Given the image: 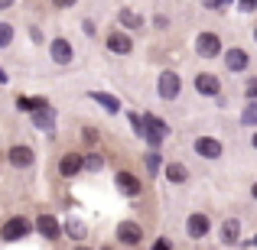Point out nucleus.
Here are the masks:
<instances>
[{"instance_id":"f257e3e1","label":"nucleus","mask_w":257,"mask_h":250,"mask_svg":"<svg viewBox=\"0 0 257 250\" xmlns=\"http://www.w3.org/2000/svg\"><path fill=\"white\" fill-rule=\"evenodd\" d=\"M166 133H170V130H166V124L160 117H153V114H147V117H144V137L150 140V146H160Z\"/></svg>"},{"instance_id":"f03ea898","label":"nucleus","mask_w":257,"mask_h":250,"mask_svg":"<svg viewBox=\"0 0 257 250\" xmlns=\"http://www.w3.org/2000/svg\"><path fill=\"white\" fill-rule=\"evenodd\" d=\"M179 88H182V82H179L176 72H163V75H160V98L173 101L176 94H179Z\"/></svg>"},{"instance_id":"7ed1b4c3","label":"nucleus","mask_w":257,"mask_h":250,"mask_svg":"<svg viewBox=\"0 0 257 250\" xmlns=\"http://www.w3.org/2000/svg\"><path fill=\"white\" fill-rule=\"evenodd\" d=\"M117 240L120 244H140L144 240V231H140V224H134V221H124V224L117 227Z\"/></svg>"},{"instance_id":"20e7f679","label":"nucleus","mask_w":257,"mask_h":250,"mask_svg":"<svg viewBox=\"0 0 257 250\" xmlns=\"http://www.w3.org/2000/svg\"><path fill=\"white\" fill-rule=\"evenodd\" d=\"M195 46H199V56H205V59H215L221 52V43H218V36H215V33H202Z\"/></svg>"},{"instance_id":"39448f33","label":"nucleus","mask_w":257,"mask_h":250,"mask_svg":"<svg viewBox=\"0 0 257 250\" xmlns=\"http://www.w3.org/2000/svg\"><path fill=\"white\" fill-rule=\"evenodd\" d=\"M26 234H30V221L26 218H13V221L4 224V240H20V237H26Z\"/></svg>"},{"instance_id":"423d86ee","label":"nucleus","mask_w":257,"mask_h":250,"mask_svg":"<svg viewBox=\"0 0 257 250\" xmlns=\"http://www.w3.org/2000/svg\"><path fill=\"white\" fill-rule=\"evenodd\" d=\"M195 153L205 156V159H218L221 156V143L212 140V137H199V140H195Z\"/></svg>"},{"instance_id":"0eeeda50","label":"nucleus","mask_w":257,"mask_h":250,"mask_svg":"<svg viewBox=\"0 0 257 250\" xmlns=\"http://www.w3.org/2000/svg\"><path fill=\"white\" fill-rule=\"evenodd\" d=\"M186 234H189L192 240L205 237V234H208V218H205V214H192V218L186 221Z\"/></svg>"},{"instance_id":"6e6552de","label":"nucleus","mask_w":257,"mask_h":250,"mask_svg":"<svg viewBox=\"0 0 257 250\" xmlns=\"http://www.w3.org/2000/svg\"><path fill=\"white\" fill-rule=\"evenodd\" d=\"M33 124H36L39 130H52V124H56V114H52V107H49V104L36 107V111H33Z\"/></svg>"},{"instance_id":"1a4fd4ad","label":"nucleus","mask_w":257,"mask_h":250,"mask_svg":"<svg viewBox=\"0 0 257 250\" xmlns=\"http://www.w3.org/2000/svg\"><path fill=\"white\" fill-rule=\"evenodd\" d=\"M107 49L117 52V56H127V52L134 49V43H131V36H124V33H111V36H107Z\"/></svg>"},{"instance_id":"9d476101","label":"nucleus","mask_w":257,"mask_h":250,"mask_svg":"<svg viewBox=\"0 0 257 250\" xmlns=\"http://www.w3.org/2000/svg\"><path fill=\"white\" fill-rule=\"evenodd\" d=\"M36 227H39V234H43V237H49V240H56L59 231H62V227H59V221L52 218V214H39Z\"/></svg>"},{"instance_id":"9b49d317","label":"nucleus","mask_w":257,"mask_h":250,"mask_svg":"<svg viewBox=\"0 0 257 250\" xmlns=\"http://www.w3.org/2000/svg\"><path fill=\"white\" fill-rule=\"evenodd\" d=\"M49 52H52V59H56L59 65H69L72 62V46L65 43V39H56V43L49 46Z\"/></svg>"},{"instance_id":"f8f14e48","label":"nucleus","mask_w":257,"mask_h":250,"mask_svg":"<svg viewBox=\"0 0 257 250\" xmlns=\"http://www.w3.org/2000/svg\"><path fill=\"white\" fill-rule=\"evenodd\" d=\"M10 163L20 166V169L33 166V150H30V146H13V150H10Z\"/></svg>"},{"instance_id":"ddd939ff","label":"nucleus","mask_w":257,"mask_h":250,"mask_svg":"<svg viewBox=\"0 0 257 250\" xmlns=\"http://www.w3.org/2000/svg\"><path fill=\"white\" fill-rule=\"evenodd\" d=\"M218 78H215V75H199V78H195V91H199V94H218Z\"/></svg>"},{"instance_id":"4468645a","label":"nucleus","mask_w":257,"mask_h":250,"mask_svg":"<svg viewBox=\"0 0 257 250\" xmlns=\"http://www.w3.org/2000/svg\"><path fill=\"white\" fill-rule=\"evenodd\" d=\"M82 166H85V159L78 156V153H69V156H62V166L59 169H62V175H75Z\"/></svg>"},{"instance_id":"2eb2a0df","label":"nucleus","mask_w":257,"mask_h":250,"mask_svg":"<svg viewBox=\"0 0 257 250\" xmlns=\"http://www.w3.org/2000/svg\"><path fill=\"white\" fill-rule=\"evenodd\" d=\"M117 188H120V192H127V195H137V192H140V182H137V175H131V172H120V175H117Z\"/></svg>"},{"instance_id":"dca6fc26","label":"nucleus","mask_w":257,"mask_h":250,"mask_svg":"<svg viewBox=\"0 0 257 250\" xmlns=\"http://www.w3.org/2000/svg\"><path fill=\"white\" fill-rule=\"evenodd\" d=\"M91 98L98 101V104L104 107V111H111V114H117V111H120V101L114 98V94H104V91H91Z\"/></svg>"},{"instance_id":"f3484780","label":"nucleus","mask_w":257,"mask_h":250,"mask_svg":"<svg viewBox=\"0 0 257 250\" xmlns=\"http://www.w3.org/2000/svg\"><path fill=\"white\" fill-rule=\"evenodd\" d=\"M225 65L231 72H241V69H247V52H241V49H231L228 52V59H225Z\"/></svg>"},{"instance_id":"a211bd4d","label":"nucleus","mask_w":257,"mask_h":250,"mask_svg":"<svg viewBox=\"0 0 257 250\" xmlns=\"http://www.w3.org/2000/svg\"><path fill=\"white\" fill-rule=\"evenodd\" d=\"M238 221H225V224H221V240H225V244H234V240H238Z\"/></svg>"},{"instance_id":"6ab92c4d","label":"nucleus","mask_w":257,"mask_h":250,"mask_svg":"<svg viewBox=\"0 0 257 250\" xmlns=\"http://www.w3.org/2000/svg\"><path fill=\"white\" fill-rule=\"evenodd\" d=\"M120 23L131 26V30H140V26H144V20H140V13H134V10H120Z\"/></svg>"},{"instance_id":"aec40b11","label":"nucleus","mask_w":257,"mask_h":250,"mask_svg":"<svg viewBox=\"0 0 257 250\" xmlns=\"http://www.w3.org/2000/svg\"><path fill=\"white\" fill-rule=\"evenodd\" d=\"M186 166H179V163H173V166H166V179L170 182H186Z\"/></svg>"},{"instance_id":"412c9836","label":"nucleus","mask_w":257,"mask_h":250,"mask_svg":"<svg viewBox=\"0 0 257 250\" xmlns=\"http://www.w3.org/2000/svg\"><path fill=\"white\" fill-rule=\"evenodd\" d=\"M43 104H46L43 98H20V101H17V107H20V111H30V114L36 111V107H43Z\"/></svg>"},{"instance_id":"4be33fe9","label":"nucleus","mask_w":257,"mask_h":250,"mask_svg":"<svg viewBox=\"0 0 257 250\" xmlns=\"http://www.w3.org/2000/svg\"><path fill=\"white\" fill-rule=\"evenodd\" d=\"M65 231H69V237H75V240L85 237V224H82V221H69V224H65Z\"/></svg>"},{"instance_id":"5701e85b","label":"nucleus","mask_w":257,"mask_h":250,"mask_svg":"<svg viewBox=\"0 0 257 250\" xmlns=\"http://www.w3.org/2000/svg\"><path fill=\"white\" fill-rule=\"evenodd\" d=\"M10 39H13V26L0 23V49H4V46H10Z\"/></svg>"},{"instance_id":"b1692460","label":"nucleus","mask_w":257,"mask_h":250,"mask_svg":"<svg viewBox=\"0 0 257 250\" xmlns=\"http://www.w3.org/2000/svg\"><path fill=\"white\" fill-rule=\"evenodd\" d=\"M147 169H150V175L160 172V153H150V156H147Z\"/></svg>"},{"instance_id":"393cba45","label":"nucleus","mask_w":257,"mask_h":250,"mask_svg":"<svg viewBox=\"0 0 257 250\" xmlns=\"http://www.w3.org/2000/svg\"><path fill=\"white\" fill-rule=\"evenodd\" d=\"M101 166H104V159H101V156H88L85 159V169H91V172H98Z\"/></svg>"},{"instance_id":"a878e982","label":"nucleus","mask_w":257,"mask_h":250,"mask_svg":"<svg viewBox=\"0 0 257 250\" xmlns=\"http://www.w3.org/2000/svg\"><path fill=\"white\" fill-rule=\"evenodd\" d=\"M241 120H244V124H257V104H251V107H247V111L241 114Z\"/></svg>"},{"instance_id":"bb28decb","label":"nucleus","mask_w":257,"mask_h":250,"mask_svg":"<svg viewBox=\"0 0 257 250\" xmlns=\"http://www.w3.org/2000/svg\"><path fill=\"white\" fill-rule=\"evenodd\" d=\"M247 98H257V78L247 82Z\"/></svg>"},{"instance_id":"cd10ccee","label":"nucleus","mask_w":257,"mask_h":250,"mask_svg":"<svg viewBox=\"0 0 257 250\" xmlns=\"http://www.w3.org/2000/svg\"><path fill=\"white\" fill-rule=\"evenodd\" d=\"M75 0H56V7H72Z\"/></svg>"},{"instance_id":"c85d7f7f","label":"nucleus","mask_w":257,"mask_h":250,"mask_svg":"<svg viewBox=\"0 0 257 250\" xmlns=\"http://www.w3.org/2000/svg\"><path fill=\"white\" fill-rule=\"evenodd\" d=\"M13 4V0H0V10H4V7H10Z\"/></svg>"},{"instance_id":"c756f323","label":"nucleus","mask_w":257,"mask_h":250,"mask_svg":"<svg viewBox=\"0 0 257 250\" xmlns=\"http://www.w3.org/2000/svg\"><path fill=\"white\" fill-rule=\"evenodd\" d=\"M4 82H7V72H4V69H0V85H4Z\"/></svg>"},{"instance_id":"7c9ffc66","label":"nucleus","mask_w":257,"mask_h":250,"mask_svg":"<svg viewBox=\"0 0 257 250\" xmlns=\"http://www.w3.org/2000/svg\"><path fill=\"white\" fill-rule=\"evenodd\" d=\"M244 4H247V7H251V4H257V0H244Z\"/></svg>"},{"instance_id":"2f4dec72","label":"nucleus","mask_w":257,"mask_h":250,"mask_svg":"<svg viewBox=\"0 0 257 250\" xmlns=\"http://www.w3.org/2000/svg\"><path fill=\"white\" fill-rule=\"evenodd\" d=\"M254 198H257V182H254Z\"/></svg>"},{"instance_id":"473e14b6","label":"nucleus","mask_w":257,"mask_h":250,"mask_svg":"<svg viewBox=\"0 0 257 250\" xmlns=\"http://www.w3.org/2000/svg\"><path fill=\"white\" fill-rule=\"evenodd\" d=\"M254 146H257V133H254Z\"/></svg>"},{"instance_id":"72a5a7b5","label":"nucleus","mask_w":257,"mask_h":250,"mask_svg":"<svg viewBox=\"0 0 257 250\" xmlns=\"http://www.w3.org/2000/svg\"><path fill=\"white\" fill-rule=\"evenodd\" d=\"M218 4H228V0H218Z\"/></svg>"},{"instance_id":"f704fd0d","label":"nucleus","mask_w":257,"mask_h":250,"mask_svg":"<svg viewBox=\"0 0 257 250\" xmlns=\"http://www.w3.org/2000/svg\"><path fill=\"white\" fill-rule=\"evenodd\" d=\"M254 39H257V30H254Z\"/></svg>"}]
</instances>
